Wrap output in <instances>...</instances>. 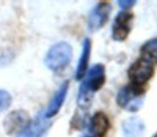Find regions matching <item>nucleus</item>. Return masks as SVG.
Wrapping results in <instances>:
<instances>
[{"label": "nucleus", "mask_w": 157, "mask_h": 137, "mask_svg": "<svg viewBox=\"0 0 157 137\" xmlns=\"http://www.w3.org/2000/svg\"><path fill=\"white\" fill-rule=\"evenodd\" d=\"M68 85H70L68 81H64L62 85L59 87V89L56 91V93L54 94V96H52L47 109H46V112H45L46 118H50V117H54L55 115L58 114V112L60 110L64 100H65L66 94H67Z\"/></svg>", "instance_id": "10"}, {"label": "nucleus", "mask_w": 157, "mask_h": 137, "mask_svg": "<svg viewBox=\"0 0 157 137\" xmlns=\"http://www.w3.org/2000/svg\"><path fill=\"white\" fill-rule=\"evenodd\" d=\"M90 54H91V40L86 39L82 45V53H81L78 65H77L76 79H78V80L85 77L88 68V65H89Z\"/></svg>", "instance_id": "11"}, {"label": "nucleus", "mask_w": 157, "mask_h": 137, "mask_svg": "<svg viewBox=\"0 0 157 137\" xmlns=\"http://www.w3.org/2000/svg\"><path fill=\"white\" fill-rule=\"evenodd\" d=\"M50 124L52 122L46 118L45 115L40 112L34 120H32L29 125L17 137H44L47 133Z\"/></svg>", "instance_id": "8"}, {"label": "nucleus", "mask_w": 157, "mask_h": 137, "mask_svg": "<svg viewBox=\"0 0 157 137\" xmlns=\"http://www.w3.org/2000/svg\"><path fill=\"white\" fill-rule=\"evenodd\" d=\"M111 12V6L108 2H101L91 11L88 18V28L90 31H96L101 29L109 18Z\"/></svg>", "instance_id": "7"}, {"label": "nucleus", "mask_w": 157, "mask_h": 137, "mask_svg": "<svg viewBox=\"0 0 157 137\" xmlns=\"http://www.w3.org/2000/svg\"><path fill=\"white\" fill-rule=\"evenodd\" d=\"M135 4H136V1H132V0H121V1H119V6L122 9H125V10L130 9Z\"/></svg>", "instance_id": "15"}, {"label": "nucleus", "mask_w": 157, "mask_h": 137, "mask_svg": "<svg viewBox=\"0 0 157 137\" xmlns=\"http://www.w3.org/2000/svg\"><path fill=\"white\" fill-rule=\"evenodd\" d=\"M154 137H157V134H155V135H154Z\"/></svg>", "instance_id": "16"}, {"label": "nucleus", "mask_w": 157, "mask_h": 137, "mask_svg": "<svg viewBox=\"0 0 157 137\" xmlns=\"http://www.w3.org/2000/svg\"><path fill=\"white\" fill-rule=\"evenodd\" d=\"M140 52L142 59L151 62L152 65H157V39H152L145 42Z\"/></svg>", "instance_id": "13"}, {"label": "nucleus", "mask_w": 157, "mask_h": 137, "mask_svg": "<svg viewBox=\"0 0 157 137\" xmlns=\"http://www.w3.org/2000/svg\"><path fill=\"white\" fill-rule=\"evenodd\" d=\"M30 123V117L25 110H14L4 118L3 129L8 135L21 133Z\"/></svg>", "instance_id": "4"}, {"label": "nucleus", "mask_w": 157, "mask_h": 137, "mask_svg": "<svg viewBox=\"0 0 157 137\" xmlns=\"http://www.w3.org/2000/svg\"><path fill=\"white\" fill-rule=\"evenodd\" d=\"M90 132L96 137H104L110 127V121L104 112H97L90 121Z\"/></svg>", "instance_id": "9"}, {"label": "nucleus", "mask_w": 157, "mask_h": 137, "mask_svg": "<svg viewBox=\"0 0 157 137\" xmlns=\"http://www.w3.org/2000/svg\"><path fill=\"white\" fill-rule=\"evenodd\" d=\"M11 96L6 90H0V112L8 109L11 105Z\"/></svg>", "instance_id": "14"}, {"label": "nucleus", "mask_w": 157, "mask_h": 137, "mask_svg": "<svg viewBox=\"0 0 157 137\" xmlns=\"http://www.w3.org/2000/svg\"><path fill=\"white\" fill-rule=\"evenodd\" d=\"M130 85L143 87L154 74V67L151 62L140 58L136 60L128 68Z\"/></svg>", "instance_id": "3"}, {"label": "nucleus", "mask_w": 157, "mask_h": 137, "mask_svg": "<svg viewBox=\"0 0 157 137\" xmlns=\"http://www.w3.org/2000/svg\"><path fill=\"white\" fill-rule=\"evenodd\" d=\"M144 88L138 86L128 85L121 88L117 96V103L121 108L135 112L142 106L143 96H144Z\"/></svg>", "instance_id": "1"}, {"label": "nucleus", "mask_w": 157, "mask_h": 137, "mask_svg": "<svg viewBox=\"0 0 157 137\" xmlns=\"http://www.w3.org/2000/svg\"><path fill=\"white\" fill-rule=\"evenodd\" d=\"M144 131V124L138 118H129L123 123L125 137H140Z\"/></svg>", "instance_id": "12"}, {"label": "nucleus", "mask_w": 157, "mask_h": 137, "mask_svg": "<svg viewBox=\"0 0 157 137\" xmlns=\"http://www.w3.org/2000/svg\"><path fill=\"white\" fill-rule=\"evenodd\" d=\"M72 56V46L66 42H59L48 50L45 57V65L49 70H61L70 63Z\"/></svg>", "instance_id": "2"}, {"label": "nucleus", "mask_w": 157, "mask_h": 137, "mask_svg": "<svg viewBox=\"0 0 157 137\" xmlns=\"http://www.w3.org/2000/svg\"><path fill=\"white\" fill-rule=\"evenodd\" d=\"M134 14L130 12L122 11L116 16L112 25V39L114 41H124L127 39L132 30V22Z\"/></svg>", "instance_id": "5"}, {"label": "nucleus", "mask_w": 157, "mask_h": 137, "mask_svg": "<svg viewBox=\"0 0 157 137\" xmlns=\"http://www.w3.org/2000/svg\"><path fill=\"white\" fill-rule=\"evenodd\" d=\"M105 80V67L101 63H97L89 70V72L87 73V76H86V79L81 84L80 87L93 93L95 91H98L103 87Z\"/></svg>", "instance_id": "6"}]
</instances>
